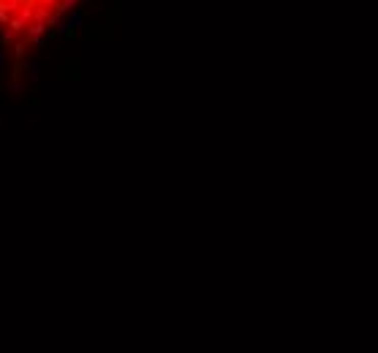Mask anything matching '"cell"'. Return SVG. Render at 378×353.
Returning <instances> with one entry per match:
<instances>
[{
	"label": "cell",
	"mask_w": 378,
	"mask_h": 353,
	"mask_svg": "<svg viewBox=\"0 0 378 353\" xmlns=\"http://www.w3.org/2000/svg\"><path fill=\"white\" fill-rule=\"evenodd\" d=\"M82 0H0V41L14 62L41 44Z\"/></svg>",
	"instance_id": "cell-1"
}]
</instances>
